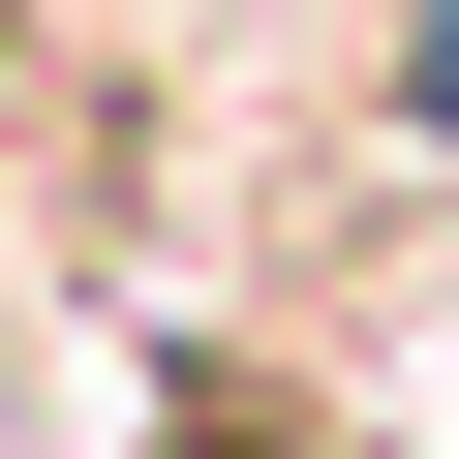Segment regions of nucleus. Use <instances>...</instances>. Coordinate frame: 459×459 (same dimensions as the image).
<instances>
[{"instance_id":"1","label":"nucleus","mask_w":459,"mask_h":459,"mask_svg":"<svg viewBox=\"0 0 459 459\" xmlns=\"http://www.w3.org/2000/svg\"><path fill=\"white\" fill-rule=\"evenodd\" d=\"M123 459H368L337 429V368H276V337H153V429Z\"/></svg>"},{"instance_id":"2","label":"nucleus","mask_w":459,"mask_h":459,"mask_svg":"<svg viewBox=\"0 0 459 459\" xmlns=\"http://www.w3.org/2000/svg\"><path fill=\"white\" fill-rule=\"evenodd\" d=\"M368 153H398V184H459V0H398V62H368Z\"/></svg>"}]
</instances>
